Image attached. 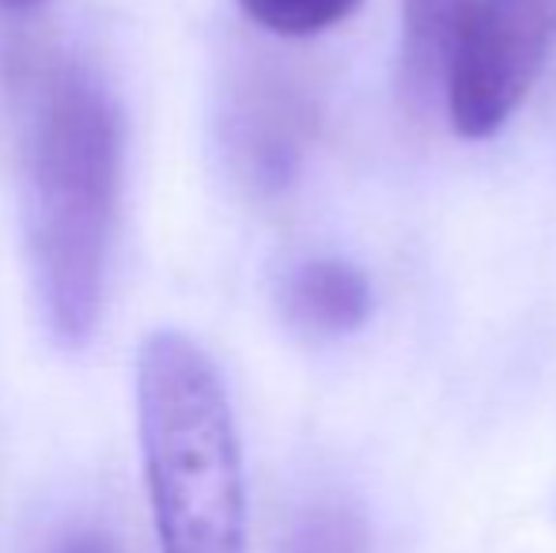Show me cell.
<instances>
[{
    "instance_id": "cell-1",
    "label": "cell",
    "mask_w": 556,
    "mask_h": 553,
    "mask_svg": "<svg viewBox=\"0 0 556 553\" xmlns=\"http://www.w3.org/2000/svg\"><path fill=\"white\" fill-rule=\"evenodd\" d=\"M4 91L35 300L50 338L80 349L106 303L122 118L103 80L61 50L15 53Z\"/></svg>"
},
{
    "instance_id": "cell-2",
    "label": "cell",
    "mask_w": 556,
    "mask_h": 553,
    "mask_svg": "<svg viewBox=\"0 0 556 553\" xmlns=\"http://www.w3.org/2000/svg\"><path fill=\"white\" fill-rule=\"evenodd\" d=\"M137 425L160 553H250L231 402L213 356L182 330L140 345Z\"/></svg>"
},
{
    "instance_id": "cell-3",
    "label": "cell",
    "mask_w": 556,
    "mask_h": 553,
    "mask_svg": "<svg viewBox=\"0 0 556 553\" xmlns=\"http://www.w3.org/2000/svg\"><path fill=\"white\" fill-rule=\"evenodd\" d=\"M556 42V0H481L469 15L443 103L462 140H489L507 126L538 84Z\"/></svg>"
},
{
    "instance_id": "cell-4",
    "label": "cell",
    "mask_w": 556,
    "mask_h": 553,
    "mask_svg": "<svg viewBox=\"0 0 556 553\" xmlns=\"http://www.w3.org/2000/svg\"><path fill=\"white\" fill-rule=\"evenodd\" d=\"M315 140V103L300 80L273 65H239L224 88L220 144L231 175L257 198L295 183Z\"/></svg>"
},
{
    "instance_id": "cell-5",
    "label": "cell",
    "mask_w": 556,
    "mask_h": 553,
    "mask_svg": "<svg viewBox=\"0 0 556 553\" xmlns=\"http://www.w3.org/2000/svg\"><path fill=\"white\" fill-rule=\"evenodd\" d=\"M280 311L307 338H344L371 315V285L352 262L307 259L280 280Z\"/></svg>"
},
{
    "instance_id": "cell-6",
    "label": "cell",
    "mask_w": 556,
    "mask_h": 553,
    "mask_svg": "<svg viewBox=\"0 0 556 553\" xmlns=\"http://www.w3.org/2000/svg\"><path fill=\"white\" fill-rule=\"evenodd\" d=\"M481 0H402V65L413 91L443 88L454 46Z\"/></svg>"
},
{
    "instance_id": "cell-7",
    "label": "cell",
    "mask_w": 556,
    "mask_h": 553,
    "mask_svg": "<svg viewBox=\"0 0 556 553\" xmlns=\"http://www.w3.org/2000/svg\"><path fill=\"white\" fill-rule=\"evenodd\" d=\"M277 553H371V539L356 512L326 501L295 512L280 535Z\"/></svg>"
},
{
    "instance_id": "cell-8",
    "label": "cell",
    "mask_w": 556,
    "mask_h": 553,
    "mask_svg": "<svg viewBox=\"0 0 556 553\" xmlns=\"http://www.w3.org/2000/svg\"><path fill=\"white\" fill-rule=\"evenodd\" d=\"M364 0H239L242 15L277 38H315L349 20Z\"/></svg>"
},
{
    "instance_id": "cell-9",
    "label": "cell",
    "mask_w": 556,
    "mask_h": 553,
    "mask_svg": "<svg viewBox=\"0 0 556 553\" xmlns=\"http://www.w3.org/2000/svg\"><path fill=\"white\" fill-rule=\"evenodd\" d=\"M46 553H114L111 539L99 527H68L53 539V546Z\"/></svg>"
},
{
    "instance_id": "cell-10",
    "label": "cell",
    "mask_w": 556,
    "mask_h": 553,
    "mask_svg": "<svg viewBox=\"0 0 556 553\" xmlns=\"http://www.w3.org/2000/svg\"><path fill=\"white\" fill-rule=\"evenodd\" d=\"M42 0H0V12H23V8H35Z\"/></svg>"
}]
</instances>
